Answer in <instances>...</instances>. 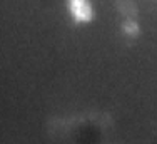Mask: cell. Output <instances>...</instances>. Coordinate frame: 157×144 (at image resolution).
Returning <instances> with one entry per match:
<instances>
[{"instance_id": "obj_1", "label": "cell", "mask_w": 157, "mask_h": 144, "mask_svg": "<svg viewBox=\"0 0 157 144\" xmlns=\"http://www.w3.org/2000/svg\"><path fill=\"white\" fill-rule=\"evenodd\" d=\"M67 5L72 18L78 24H87L94 18V7L90 0H69Z\"/></svg>"}]
</instances>
